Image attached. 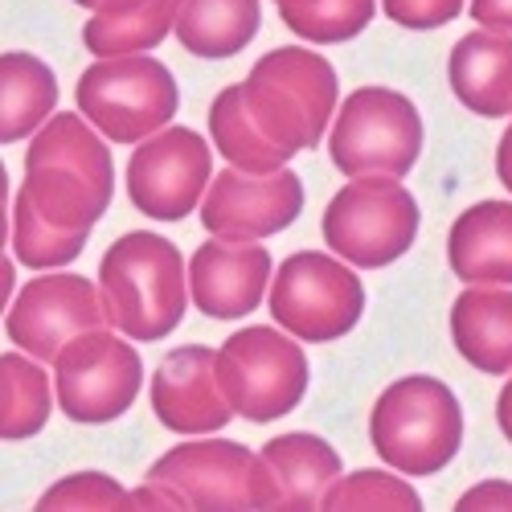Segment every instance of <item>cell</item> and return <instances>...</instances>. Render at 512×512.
Instances as JSON below:
<instances>
[{"label":"cell","mask_w":512,"mask_h":512,"mask_svg":"<svg viewBox=\"0 0 512 512\" xmlns=\"http://www.w3.org/2000/svg\"><path fill=\"white\" fill-rule=\"evenodd\" d=\"M132 508H189V500H185L173 484L148 480L144 488H136V492H132Z\"/></svg>","instance_id":"32"},{"label":"cell","mask_w":512,"mask_h":512,"mask_svg":"<svg viewBox=\"0 0 512 512\" xmlns=\"http://www.w3.org/2000/svg\"><path fill=\"white\" fill-rule=\"evenodd\" d=\"M222 390L246 422H271L291 414L308 394V357L291 336L275 328H242L218 349Z\"/></svg>","instance_id":"9"},{"label":"cell","mask_w":512,"mask_h":512,"mask_svg":"<svg viewBox=\"0 0 512 512\" xmlns=\"http://www.w3.org/2000/svg\"><path fill=\"white\" fill-rule=\"evenodd\" d=\"M259 0H181L177 37L197 58H230L259 33Z\"/></svg>","instance_id":"23"},{"label":"cell","mask_w":512,"mask_h":512,"mask_svg":"<svg viewBox=\"0 0 512 512\" xmlns=\"http://www.w3.org/2000/svg\"><path fill=\"white\" fill-rule=\"evenodd\" d=\"M365 312V283L324 250H300L271 279V320L304 345L345 336Z\"/></svg>","instance_id":"8"},{"label":"cell","mask_w":512,"mask_h":512,"mask_svg":"<svg viewBox=\"0 0 512 512\" xmlns=\"http://www.w3.org/2000/svg\"><path fill=\"white\" fill-rule=\"evenodd\" d=\"M373 451L402 476H435L459 455L463 410L439 377H402L381 390L369 414Z\"/></svg>","instance_id":"4"},{"label":"cell","mask_w":512,"mask_h":512,"mask_svg":"<svg viewBox=\"0 0 512 512\" xmlns=\"http://www.w3.org/2000/svg\"><path fill=\"white\" fill-rule=\"evenodd\" d=\"M447 259L463 283L512 287V205L480 201L463 209L447 234Z\"/></svg>","instance_id":"19"},{"label":"cell","mask_w":512,"mask_h":512,"mask_svg":"<svg viewBox=\"0 0 512 512\" xmlns=\"http://www.w3.org/2000/svg\"><path fill=\"white\" fill-rule=\"evenodd\" d=\"M140 381V353L107 324L78 332L54 361V390L70 422H115L140 398Z\"/></svg>","instance_id":"11"},{"label":"cell","mask_w":512,"mask_h":512,"mask_svg":"<svg viewBox=\"0 0 512 512\" xmlns=\"http://www.w3.org/2000/svg\"><path fill=\"white\" fill-rule=\"evenodd\" d=\"M496 173H500V181H504V189L512 193V152H504V148H496Z\"/></svg>","instance_id":"35"},{"label":"cell","mask_w":512,"mask_h":512,"mask_svg":"<svg viewBox=\"0 0 512 512\" xmlns=\"http://www.w3.org/2000/svg\"><path fill=\"white\" fill-rule=\"evenodd\" d=\"M37 508H132V492L103 472H78L41 492Z\"/></svg>","instance_id":"29"},{"label":"cell","mask_w":512,"mask_h":512,"mask_svg":"<svg viewBox=\"0 0 512 512\" xmlns=\"http://www.w3.org/2000/svg\"><path fill=\"white\" fill-rule=\"evenodd\" d=\"M422 152L418 107L390 87H361L336 111L328 156L345 177H406Z\"/></svg>","instance_id":"7"},{"label":"cell","mask_w":512,"mask_h":512,"mask_svg":"<svg viewBox=\"0 0 512 512\" xmlns=\"http://www.w3.org/2000/svg\"><path fill=\"white\" fill-rule=\"evenodd\" d=\"M279 484V508H324L328 488L340 480V455L320 435H279L263 447Z\"/></svg>","instance_id":"21"},{"label":"cell","mask_w":512,"mask_h":512,"mask_svg":"<svg viewBox=\"0 0 512 512\" xmlns=\"http://www.w3.org/2000/svg\"><path fill=\"white\" fill-rule=\"evenodd\" d=\"M74 5H82V9H95V5H99V0H74Z\"/></svg>","instance_id":"38"},{"label":"cell","mask_w":512,"mask_h":512,"mask_svg":"<svg viewBox=\"0 0 512 512\" xmlns=\"http://www.w3.org/2000/svg\"><path fill=\"white\" fill-rule=\"evenodd\" d=\"M275 5L291 33L312 46H336V41H353L373 21L377 0H275Z\"/></svg>","instance_id":"26"},{"label":"cell","mask_w":512,"mask_h":512,"mask_svg":"<svg viewBox=\"0 0 512 512\" xmlns=\"http://www.w3.org/2000/svg\"><path fill=\"white\" fill-rule=\"evenodd\" d=\"M418 238V201L402 177H349L324 209V242L353 267H390Z\"/></svg>","instance_id":"6"},{"label":"cell","mask_w":512,"mask_h":512,"mask_svg":"<svg viewBox=\"0 0 512 512\" xmlns=\"http://www.w3.org/2000/svg\"><path fill=\"white\" fill-rule=\"evenodd\" d=\"M447 78L455 99L484 119L512 115V33L480 29L455 41Z\"/></svg>","instance_id":"17"},{"label":"cell","mask_w":512,"mask_h":512,"mask_svg":"<svg viewBox=\"0 0 512 512\" xmlns=\"http://www.w3.org/2000/svg\"><path fill=\"white\" fill-rule=\"evenodd\" d=\"M213 181V152L193 127H164L127 160V197L156 222H181Z\"/></svg>","instance_id":"12"},{"label":"cell","mask_w":512,"mask_h":512,"mask_svg":"<svg viewBox=\"0 0 512 512\" xmlns=\"http://www.w3.org/2000/svg\"><path fill=\"white\" fill-rule=\"evenodd\" d=\"M46 361L29 357L25 349L0 357V435L5 443L33 439L50 422V377Z\"/></svg>","instance_id":"24"},{"label":"cell","mask_w":512,"mask_h":512,"mask_svg":"<svg viewBox=\"0 0 512 512\" xmlns=\"http://www.w3.org/2000/svg\"><path fill=\"white\" fill-rule=\"evenodd\" d=\"M451 336L467 365L480 373H512V287L472 283L451 304Z\"/></svg>","instance_id":"18"},{"label":"cell","mask_w":512,"mask_h":512,"mask_svg":"<svg viewBox=\"0 0 512 512\" xmlns=\"http://www.w3.org/2000/svg\"><path fill=\"white\" fill-rule=\"evenodd\" d=\"M21 193L41 218L62 230H91L107 213L115 197V164L82 111L50 115L33 132Z\"/></svg>","instance_id":"1"},{"label":"cell","mask_w":512,"mask_h":512,"mask_svg":"<svg viewBox=\"0 0 512 512\" xmlns=\"http://www.w3.org/2000/svg\"><path fill=\"white\" fill-rule=\"evenodd\" d=\"M193 304L213 320H238L263 304L271 287V254L242 238H213L189 263Z\"/></svg>","instance_id":"16"},{"label":"cell","mask_w":512,"mask_h":512,"mask_svg":"<svg viewBox=\"0 0 512 512\" xmlns=\"http://www.w3.org/2000/svg\"><path fill=\"white\" fill-rule=\"evenodd\" d=\"M148 480L173 484L189 508H279V484L263 451L230 439H201L164 451Z\"/></svg>","instance_id":"10"},{"label":"cell","mask_w":512,"mask_h":512,"mask_svg":"<svg viewBox=\"0 0 512 512\" xmlns=\"http://www.w3.org/2000/svg\"><path fill=\"white\" fill-rule=\"evenodd\" d=\"M459 508H512V484L508 480H484L480 488L463 492L459 496Z\"/></svg>","instance_id":"31"},{"label":"cell","mask_w":512,"mask_h":512,"mask_svg":"<svg viewBox=\"0 0 512 512\" xmlns=\"http://www.w3.org/2000/svg\"><path fill=\"white\" fill-rule=\"evenodd\" d=\"M152 410L177 435H209L234 418L218 377V353L205 345L173 349L152 373Z\"/></svg>","instance_id":"15"},{"label":"cell","mask_w":512,"mask_h":512,"mask_svg":"<svg viewBox=\"0 0 512 512\" xmlns=\"http://www.w3.org/2000/svg\"><path fill=\"white\" fill-rule=\"evenodd\" d=\"M103 324H111L103 291L82 275H41L5 312L9 340L37 361H58V353L78 332H91Z\"/></svg>","instance_id":"13"},{"label":"cell","mask_w":512,"mask_h":512,"mask_svg":"<svg viewBox=\"0 0 512 512\" xmlns=\"http://www.w3.org/2000/svg\"><path fill=\"white\" fill-rule=\"evenodd\" d=\"M209 140L234 168H242V173H275V168H283L291 160L279 144H271L259 132V123L250 119L242 87H226L218 99H213V107H209Z\"/></svg>","instance_id":"25"},{"label":"cell","mask_w":512,"mask_h":512,"mask_svg":"<svg viewBox=\"0 0 512 512\" xmlns=\"http://www.w3.org/2000/svg\"><path fill=\"white\" fill-rule=\"evenodd\" d=\"M472 17L484 29H504L512 33V0H472Z\"/></svg>","instance_id":"33"},{"label":"cell","mask_w":512,"mask_h":512,"mask_svg":"<svg viewBox=\"0 0 512 512\" xmlns=\"http://www.w3.org/2000/svg\"><path fill=\"white\" fill-rule=\"evenodd\" d=\"M500 148H504V152H512V123H508V132L500 136Z\"/></svg>","instance_id":"37"},{"label":"cell","mask_w":512,"mask_h":512,"mask_svg":"<svg viewBox=\"0 0 512 512\" xmlns=\"http://www.w3.org/2000/svg\"><path fill=\"white\" fill-rule=\"evenodd\" d=\"M78 111L87 115L111 144H140L164 132L181 107L177 78L148 54L99 58L78 78Z\"/></svg>","instance_id":"5"},{"label":"cell","mask_w":512,"mask_h":512,"mask_svg":"<svg viewBox=\"0 0 512 512\" xmlns=\"http://www.w3.org/2000/svg\"><path fill=\"white\" fill-rule=\"evenodd\" d=\"M336 70L328 58L304 46H283L254 62L242 82L246 111L259 132L279 144L287 156L320 144L336 115Z\"/></svg>","instance_id":"3"},{"label":"cell","mask_w":512,"mask_h":512,"mask_svg":"<svg viewBox=\"0 0 512 512\" xmlns=\"http://www.w3.org/2000/svg\"><path fill=\"white\" fill-rule=\"evenodd\" d=\"M99 291L111 328L132 340H164L185 320V263L181 250L160 234H123L99 263Z\"/></svg>","instance_id":"2"},{"label":"cell","mask_w":512,"mask_h":512,"mask_svg":"<svg viewBox=\"0 0 512 512\" xmlns=\"http://www.w3.org/2000/svg\"><path fill=\"white\" fill-rule=\"evenodd\" d=\"M91 230H62L54 222H46L41 213L33 209V201L25 193H17V205H13V250L25 267H62V263H74L82 246H87Z\"/></svg>","instance_id":"27"},{"label":"cell","mask_w":512,"mask_h":512,"mask_svg":"<svg viewBox=\"0 0 512 512\" xmlns=\"http://www.w3.org/2000/svg\"><path fill=\"white\" fill-rule=\"evenodd\" d=\"M381 5L402 29H439L463 13V0H381Z\"/></svg>","instance_id":"30"},{"label":"cell","mask_w":512,"mask_h":512,"mask_svg":"<svg viewBox=\"0 0 512 512\" xmlns=\"http://www.w3.org/2000/svg\"><path fill=\"white\" fill-rule=\"evenodd\" d=\"M58 78L54 70L21 50H5L0 58V144L29 140L54 115Z\"/></svg>","instance_id":"22"},{"label":"cell","mask_w":512,"mask_h":512,"mask_svg":"<svg viewBox=\"0 0 512 512\" xmlns=\"http://www.w3.org/2000/svg\"><path fill=\"white\" fill-rule=\"evenodd\" d=\"M13 279H17V275H13V263H9V259H5V295H9V291H13Z\"/></svg>","instance_id":"36"},{"label":"cell","mask_w":512,"mask_h":512,"mask_svg":"<svg viewBox=\"0 0 512 512\" xmlns=\"http://www.w3.org/2000/svg\"><path fill=\"white\" fill-rule=\"evenodd\" d=\"M324 508H402V512H414V508H422V496L390 472H353L328 488Z\"/></svg>","instance_id":"28"},{"label":"cell","mask_w":512,"mask_h":512,"mask_svg":"<svg viewBox=\"0 0 512 512\" xmlns=\"http://www.w3.org/2000/svg\"><path fill=\"white\" fill-rule=\"evenodd\" d=\"M496 422H500L504 439L512 443V377H508V386L500 390V402H496Z\"/></svg>","instance_id":"34"},{"label":"cell","mask_w":512,"mask_h":512,"mask_svg":"<svg viewBox=\"0 0 512 512\" xmlns=\"http://www.w3.org/2000/svg\"><path fill=\"white\" fill-rule=\"evenodd\" d=\"M177 9L181 0H99L82 41L95 58L148 54L177 29Z\"/></svg>","instance_id":"20"},{"label":"cell","mask_w":512,"mask_h":512,"mask_svg":"<svg viewBox=\"0 0 512 512\" xmlns=\"http://www.w3.org/2000/svg\"><path fill=\"white\" fill-rule=\"evenodd\" d=\"M304 213V181L291 168L275 173H242L226 168L209 181V193L201 201V226L213 238H242L259 242L279 230H287Z\"/></svg>","instance_id":"14"}]
</instances>
